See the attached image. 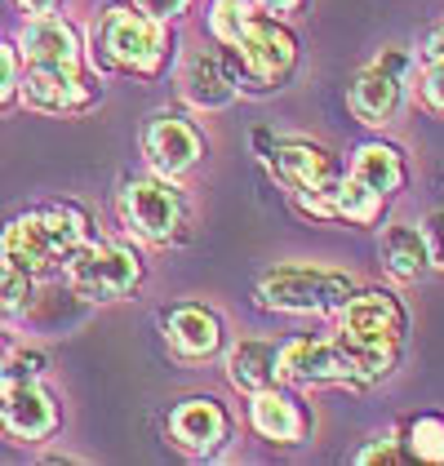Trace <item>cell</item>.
<instances>
[{
  "label": "cell",
  "instance_id": "cell-1",
  "mask_svg": "<svg viewBox=\"0 0 444 466\" xmlns=\"http://www.w3.org/2000/svg\"><path fill=\"white\" fill-rule=\"evenodd\" d=\"M205 32L236 89L249 98L280 94L302 63V40L289 27V18H271L249 0H209Z\"/></svg>",
  "mask_w": 444,
  "mask_h": 466
},
{
  "label": "cell",
  "instance_id": "cell-2",
  "mask_svg": "<svg viewBox=\"0 0 444 466\" xmlns=\"http://www.w3.org/2000/svg\"><path fill=\"white\" fill-rule=\"evenodd\" d=\"M333 338L360 373V391L387 382L409 347V307L396 289L356 285L351 298L333 311Z\"/></svg>",
  "mask_w": 444,
  "mask_h": 466
},
{
  "label": "cell",
  "instance_id": "cell-3",
  "mask_svg": "<svg viewBox=\"0 0 444 466\" xmlns=\"http://www.w3.org/2000/svg\"><path fill=\"white\" fill-rule=\"evenodd\" d=\"M85 58L98 76L156 80L174 63V32L169 23L143 14L134 0H116L85 32Z\"/></svg>",
  "mask_w": 444,
  "mask_h": 466
},
{
  "label": "cell",
  "instance_id": "cell-4",
  "mask_svg": "<svg viewBox=\"0 0 444 466\" xmlns=\"http://www.w3.org/2000/svg\"><path fill=\"white\" fill-rule=\"evenodd\" d=\"M94 218L72 200H54L23 209L0 227V262L27 271L32 280H49L63 271V262L72 258L85 240H94Z\"/></svg>",
  "mask_w": 444,
  "mask_h": 466
},
{
  "label": "cell",
  "instance_id": "cell-5",
  "mask_svg": "<svg viewBox=\"0 0 444 466\" xmlns=\"http://www.w3.org/2000/svg\"><path fill=\"white\" fill-rule=\"evenodd\" d=\"M254 151L267 165V174L285 187L298 214L333 222V196L347 165L316 138H276L271 129H254Z\"/></svg>",
  "mask_w": 444,
  "mask_h": 466
},
{
  "label": "cell",
  "instance_id": "cell-6",
  "mask_svg": "<svg viewBox=\"0 0 444 466\" xmlns=\"http://www.w3.org/2000/svg\"><path fill=\"white\" fill-rule=\"evenodd\" d=\"M116 218L125 227L129 240L151 245V249H178L191 240V200L178 187V178H160V174H134L120 182L116 191Z\"/></svg>",
  "mask_w": 444,
  "mask_h": 466
},
{
  "label": "cell",
  "instance_id": "cell-7",
  "mask_svg": "<svg viewBox=\"0 0 444 466\" xmlns=\"http://www.w3.org/2000/svg\"><path fill=\"white\" fill-rule=\"evenodd\" d=\"M351 289H356V280L338 267L276 262L258 276L254 302L262 311H276V316H333L351 298Z\"/></svg>",
  "mask_w": 444,
  "mask_h": 466
},
{
  "label": "cell",
  "instance_id": "cell-8",
  "mask_svg": "<svg viewBox=\"0 0 444 466\" xmlns=\"http://www.w3.org/2000/svg\"><path fill=\"white\" fill-rule=\"evenodd\" d=\"M63 276L80 302L107 307V302H129L143 280H147V262L129 240H85L80 249L63 262Z\"/></svg>",
  "mask_w": 444,
  "mask_h": 466
},
{
  "label": "cell",
  "instance_id": "cell-9",
  "mask_svg": "<svg viewBox=\"0 0 444 466\" xmlns=\"http://www.w3.org/2000/svg\"><path fill=\"white\" fill-rule=\"evenodd\" d=\"M413 54L405 45H382L347 85V111L365 129H387L400 120L409 103V80H413Z\"/></svg>",
  "mask_w": 444,
  "mask_h": 466
},
{
  "label": "cell",
  "instance_id": "cell-10",
  "mask_svg": "<svg viewBox=\"0 0 444 466\" xmlns=\"http://www.w3.org/2000/svg\"><path fill=\"white\" fill-rule=\"evenodd\" d=\"M103 103V76L80 63L58 67H18V107L36 116H85Z\"/></svg>",
  "mask_w": 444,
  "mask_h": 466
},
{
  "label": "cell",
  "instance_id": "cell-11",
  "mask_svg": "<svg viewBox=\"0 0 444 466\" xmlns=\"http://www.w3.org/2000/svg\"><path fill=\"white\" fill-rule=\"evenodd\" d=\"M165 440L174 453H183L191 462H214L236 444V418L227 413L214 395H183L169 404L165 413Z\"/></svg>",
  "mask_w": 444,
  "mask_h": 466
},
{
  "label": "cell",
  "instance_id": "cell-12",
  "mask_svg": "<svg viewBox=\"0 0 444 466\" xmlns=\"http://www.w3.org/2000/svg\"><path fill=\"white\" fill-rule=\"evenodd\" d=\"M276 378L294 391H320V387H342V391H360V373L347 360V351L338 347V338H289L276 351Z\"/></svg>",
  "mask_w": 444,
  "mask_h": 466
},
{
  "label": "cell",
  "instance_id": "cell-13",
  "mask_svg": "<svg viewBox=\"0 0 444 466\" xmlns=\"http://www.w3.org/2000/svg\"><path fill=\"white\" fill-rule=\"evenodd\" d=\"M138 151H143V165L160 178H187L205 165L209 156V138L205 129L191 120V116H174V111H160L151 116L138 134Z\"/></svg>",
  "mask_w": 444,
  "mask_h": 466
},
{
  "label": "cell",
  "instance_id": "cell-14",
  "mask_svg": "<svg viewBox=\"0 0 444 466\" xmlns=\"http://www.w3.org/2000/svg\"><path fill=\"white\" fill-rule=\"evenodd\" d=\"M58 431H63V400L45 378L0 387V435L9 444H45Z\"/></svg>",
  "mask_w": 444,
  "mask_h": 466
},
{
  "label": "cell",
  "instance_id": "cell-15",
  "mask_svg": "<svg viewBox=\"0 0 444 466\" xmlns=\"http://www.w3.org/2000/svg\"><path fill=\"white\" fill-rule=\"evenodd\" d=\"M160 338L169 347V356L183 364H209L227 351V320L209 302H165L160 307Z\"/></svg>",
  "mask_w": 444,
  "mask_h": 466
},
{
  "label": "cell",
  "instance_id": "cell-16",
  "mask_svg": "<svg viewBox=\"0 0 444 466\" xmlns=\"http://www.w3.org/2000/svg\"><path fill=\"white\" fill-rule=\"evenodd\" d=\"M245 418H249L254 435H262L276 449H298L311 440V413L294 395V387H285V382L245 395Z\"/></svg>",
  "mask_w": 444,
  "mask_h": 466
},
{
  "label": "cell",
  "instance_id": "cell-17",
  "mask_svg": "<svg viewBox=\"0 0 444 466\" xmlns=\"http://www.w3.org/2000/svg\"><path fill=\"white\" fill-rule=\"evenodd\" d=\"M18 67H58V63H80L85 58V32L72 18L58 14H27L18 36H14Z\"/></svg>",
  "mask_w": 444,
  "mask_h": 466
},
{
  "label": "cell",
  "instance_id": "cell-18",
  "mask_svg": "<svg viewBox=\"0 0 444 466\" xmlns=\"http://www.w3.org/2000/svg\"><path fill=\"white\" fill-rule=\"evenodd\" d=\"M174 85H178V98L191 111H227L240 98L236 80L222 67L218 49H187L174 67Z\"/></svg>",
  "mask_w": 444,
  "mask_h": 466
},
{
  "label": "cell",
  "instance_id": "cell-19",
  "mask_svg": "<svg viewBox=\"0 0 444 466\" xmlns=\"http://www.w3.org/2000/svg\"><path fill=\"white\" fill-rule=\"evenodd\" d=\"M347 174H351L356 182H365L369 191H378L382 200H396V196L405 191V182H409V160L396 143L369 138V143H360L356 151H351Z\"/></svg>",
  "mask_w": 444,
  "mask_h": 466
},
{
  "label": "cell",
  "instance_id": "cell-20",
  "mask_svg": "<svg viewBox=\"0 0 444 466\" xmlns=\"http://www.w3.org/2000/svg\"><path fill=\"white\" fill-rule=\"evenodd\" d=\"M378 258H382V271L396 285H418V280L431 276V253H427V240H422V227H413V222L382 227Z\"/></svg>",
  "mask_w": 444,
  "mask_h": 466
},
{
  "label": "cell",
  "instance_id": "cell-21",
  "mask_svg": "<svg viewBox=\"0 0 444 466\" xmlns=\"http://www.w3.org/2000/svg\"><path fill=\"white\" fill-rule=\"evenodd\" d=\"M276 351L280 342L271 338H236L222 356H227V382L240 395H254L262 387H276Z\"/></svg>",
  "mask_w": 444,
  "mask_h": 466
},
{
  "label": "cell",
  "instance_id": "cell-22",
  "mask_svg": "<svg viewBox=\"0 0 444 466\" xmlns=\"http://www.w3.org/2000/svg\"><path fill=\"white\" fill-rule=\"evenodd\" d=\"M391 200H382L378 191H369L365 182H356L351 174H342L338 196H333V222H351V227H378Z\"/></svg>",
  "mask_w": 444,
  "mask_h": 466
},
{
  "label": "cell",
  "instance_id": "cell-23",
  "mask_svg": "<svg viewBox=\"0 0 444 466\" xmlns=\"http://www.w3.org/2000/svg\"><path fill=\"white\" fill-rule=\"evenodd\" d=\"M400 440L413 462L444 466V413H413L400 427Z\"/></svg>",
  "mask_w": 444,
  "mask_h": 466
},
{
  "label": "cell",
  "instance_id": "cell-24",
  "mask_svg": "<svg viewBox=\"0 0 444 466\" xmlns=\"http://www.w3.org/2000/svg\"><path fill=\"white\" fill-rule=\"evenodd\" d=\"M32 285H36V280H32L27 271L0 262V347H9V329L27 316V307H32Z\"/></svg>",
  "mask_w": 444,
  "mask_h": 466
},
{
  "label": "cell",
  "instance_id": "cell-25",
  "mask_svg": "<svg viewBox=\"0 0 444 466\" xmlns=\"http://www.w3.org/2000/svg\"><path fill=\"white\" fill-rule=\"evenodd\" d=\"M49 378V351L45 347H5V382H32Z\"/></svg>",
  "mask_w": 444,
  "mask_h": 466
},
{
  "label": "cell",
  "instance_id": "cell-26",
  "mask_svg": "<svg viewBox=\"0 0 444 466\" xmlns=\"http://www.w3.org/2000/svg\"><path fill=\"white\" fill-rule=\"evenodd\" d=\"M356 466H400L409 462L405 453V440H400V431H382V435H373L369 444H360L356 449Z\"/></svg>",
  "mask_w": 444,
  "mask_h": 466
},
{
  "label": "cell",
  "instance_id": "cell-27",
  "mask_svg": "<svg viewBox=\"0 0 444 466\" xmlns=\"http://www.w3.org/2000/svg\"><path fill=\"white\" fill-rule=\"evenodd\" d=\"M418 103L427 116H440L444 120V58H427L422 72H418Z\"/></svg>",
  "mask_w": 444,
  "mask_h": 466
},
{
  "label": "cell",
  "instance_id": "cell-28",
  "mask_svg": "<svg viewBox=\"0 0 444 466\" xmlns=\"http://www.w3.org/2000/svg\"><path fill=\"white\" fill-rule=\"evenodd\" d=\"M18 103V54L14 45L0 40V111Z\"/></svg>",
  "mask_w": 444,
  "mask_h": 466
},
{
  "label": "cell",
  "instance_id": "cell-29",
  "mask_svg": "<svg viewBox=\"0 0 444 466\" xmlns=\"http://www.w3.org/2000/svg\"><path fill=\"white\" fill-rule=\"evenodd\" d=\"M418 227H422V240L431 253V271H444V209H431Z\"/></svg>",
  "mask_w": 444,
  "mask_h": 466
},
{
  "label": "cell",
  "instance_id": "cell-30",
  "mask_svg": "<svg viewBox=\"0 0 444 466\" xmlns=\"http://www.w3.org/2000/svg\"><path fill=\"white\" fill-rule=\"evenodd\" d=\"M143 14L151 18H160V23H174V18H183L187 9H191V0H134Z\"/></svg>",
  "mask_w": 444,
  "mask_h": 466
},
{
  "label": "cell",
  "instance_id": "cell-31",
  "mask_svg": "<svg viewBox=\"0 0 444 466\" xmlns=\"http://www.w3.org/2000/svg\"><path fill=\"white\" fill-rule=\"evenodd\" d=\"M254 9H262V14H271V18H298L311 0H249Z\"/></svg>",
  "mask_w": 444,
  "mask_h": 466
},
{
  "label": "cell",
  "instance_id": "cell-32",
  "mask_svg": "<svg viewBox=\"0 0 444 466\" xmlns=\"http://www.w3.org/2000/svg\"><path fill=\"white\" fill-rule=\"evenodd\" d=\"M422 54H427V58H444V18L427 27V36H422Z\"/></svg>",
  "mask_w": 444,
  "mask_h": 466
},
{
  "label": "cell",
  "instance_id": "cell-33",
  "mask_svg": "<svg viewBox=\"0 0 444 466\" xmlns=\"http://www.w3.org/2000/svg\"><path fill=\"white\" fill-rule=\"evenodd\" d=\"M14 5H18L23 14H58L67 0H14Z\"/></svg>",
  "mask_w": 444,
  "mask_h": 466
},
{
  "label": "cell",
  "instance_id": "cell-34",
  "mask_svg": "<svg viewBox=\"0 0 444 466\" xmlns=\"http://www.w3.org/2000/svg\"><path fill=\"white\" fill-rule=\"evenodd\" d=\"M0 387H5V347H0Z\"/></svg>",
  "mask_w": 444,
  "mask_h": 466
}]
</instances>
